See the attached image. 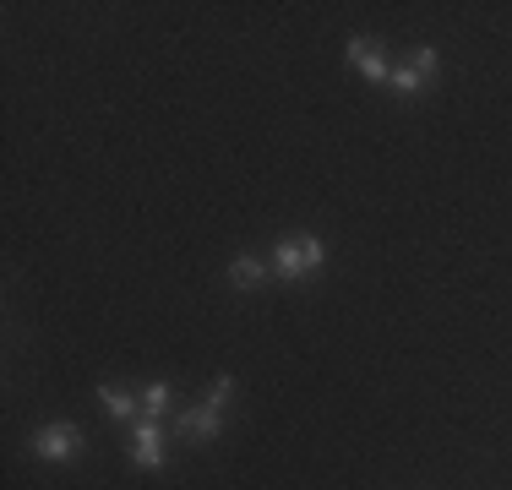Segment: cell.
I'll list each match as a JSON object with an SVG mask.
<instances>
[{"label":"cell","instance_id":"1","mask_svg":"<svg viewBox=\"0 0 512 490\" xmlns=\"http://www.w3.org/2000/svg\"><path fill=\"white\" fill-rule=\"evenodd\" d=\"M322 262H327V245L316 240V235L278 240V245H273V273H278V278H311Z\"/></svg>","mask_w":512,"mask_h":490},{"label":"cell","instance_id":"2","mask_svg":"<svg viewBox=\"0 0 512 490\" xmlns=\"http://www.w3.org/2000/svg\"><path fill=\"white\" fill-rule=\"evenodd\" d=\"M77 452H82V431L71 420H55L33 436V458H44V463H66V458H77Z\"/></svg>","mask_w":512,"mask_h":490},{"label":"cell","instance_id":"3","mask_svg":"<svg viewBox=\"0 0 512 490\" xmlns=\"http://www.w3.org/2000/svg\"><path fill=\"white\" fill-rule=\"evenodd\" d=\"M344 55H349V66H355L365 82H376V88L393 77V60H387V49L376 44V39H360V33H355V39L344 44Z\"/></svg>","mask_w":512,"mask_h":490},{"label":"cell","instance_id":"4","mask_svg":"<svg viewBox=\"0 0 512 490\" xmlns=\"http://www.w3.org/2000/svg\"><path fill=\"white\" fill-rule=\"evenodd\" d=\"M431 77H436V49H414L409 66H393L387 82H393V93H420Z\"/></svg>","mask_w":512,"mask_h":490},{"label":"cell","instance_id":"5","mask_svg":"<svg viewBox=\"0 0 512 490\" xmlns=\"http://www.w3.org/2000/svg\"><path fill=\"white\" fill-rule=\"evenodd\" d=\"M131 463H137V469H164V431H158V420H137Z\"/></svg>","mask_w":512,"mask_h":490},{"label":"cell","instance_id":"6","mask_svg":"<svg viewBox=\"0 0 512 490\" xmlns=\"http://www.w3.org/2000/svg\"><path fill=\"white\" fill-rule=\"evenodd\" d=\"M175 431H180V436H191V441H218V431H224V409L202 403V409L180 414V420H175Z\"/></svg>","mask_w":512,"mask_h":490},{"label":"cell","instance_id":"7","mask_svg":"<svg viewBox=\"0 0 512 490\" xmlns=\"http://www.w3.org/2000/svg\"><path fill=\"white\" fill-rule=\"evenodd\" d=\"M229 284H235V289H262L267 284V267L256 262V256H235V262H229Z\"/></svg>","mask_w":512,"mask_h":490},{"label":"cell","instance_id":"8","mask_svg":"<svg viewBox=\"0 0 512 490\" xmlns=\"http://www.w3.org/2000/svg\"><path fill=\"white\" fill-rule=\"evenodd\" d=\"M99 403H104V409H109V414H115V420H131V414H137V409H142V403H137V398H131V392H126V387H115V382H99Z\"/></svg>","mask_w":512,"mask_h":490},{"label":"cell","instance_id":"9","mask_svg":"<svg viewBox=\"0 0 512 490\" xmlns=\"http://www.w3.org/2000/svg\"><path fill=\"white\" fill-rule=\"evenodd\" d=\"M164 409H169V382H153L148 392H142V420H158Z\"/></svg>","mask_w":512,"mask_h":490}]
</instances>
